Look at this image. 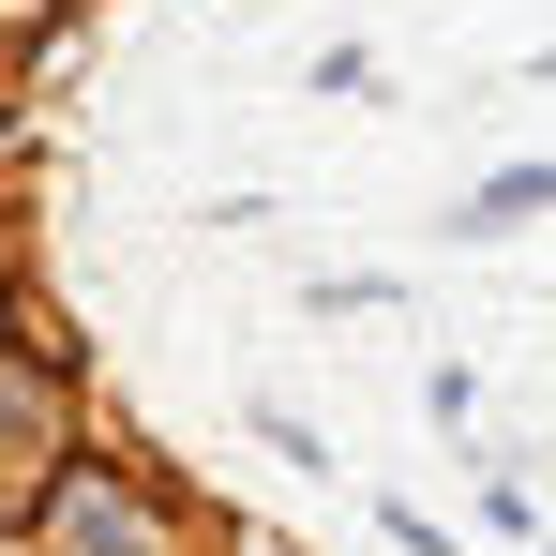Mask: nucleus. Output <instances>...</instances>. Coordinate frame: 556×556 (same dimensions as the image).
Here are the masks:
<instances>
[{"instance_id":"1","label":"nucleus","mask_w":556,"mask_h":556,"mask_svg":"<svg viewBox=\"0 0 556 556\" xmlns=\"http://www.w3.org/2000/svg\"><path fill=\"white\" fill-rule=\"evenodd\" d=\"M527 211H556V166H511V181H481L452 226H466V241H496V226H527Z\"/></svg>"}]
</instances>
